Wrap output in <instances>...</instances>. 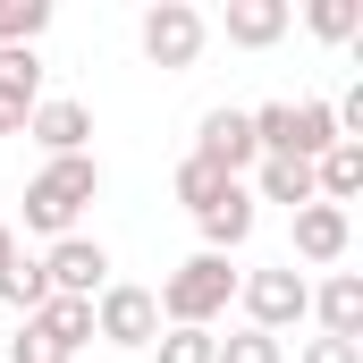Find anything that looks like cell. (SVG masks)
<instances>
[{"mask_svg": "<svg viewBox=\"0 0 363 363\" xmlns=\"http://www.w3.org/2000/svg\"><path fill=\"white\" fill-rule=\"evenodd\" d=\"M237 262L228 254H186L178 271L152 287V304H161V330H211L228 304H237Z\"/></svg>", "mask_w": 363, "mask_h": 363, "instance_id": "cell-1", "label": "cell"}, {"mask_svg": "<svg viewBox=\"0 0 363 363\" xmlns=\"http://www.w3.org/2000/svg\"><path fill=\"white\" fill-rule=\"evenodd\" d=\"M93 194H101V161H93V152L43 161V169L26 178V228H43L51 245H60V237H77V220H85Z\"/></svg>", "mask_w": 363, "mask_h": 363, "instance_id": "cell-2", "label": "cell"}, {"mask_svg": "<svg viewBox=\"0 0 363 363\" xmlns=\"http://www.w3.org/2000/svg\"><path fill=\"white\" fill-rule=\"evenodd\" d=\"M237 304H245V330L279 338V330H296V321L313 313V279L296 271V262H279V271H245V279H237Z\"/></svg>", "mask_w": 363, "mask_h": 363, "instance_id": "cell-3", "label": "cell"}, {"mask_svg": "<svg viewBox=\"0 0 363 363\" xmlns=\"http://www.w3.org/2000/svg\"><path fill=\"white\" fill-rule=\"evenodd\" d=\"M135 43H144V60H152V68H194V60H203V43H211V17H203L194 0H152V9H144V26H135Z\"/></svg>", "mask_w": 363, "mask_h": 363, "instance_id": "cell-4", "label": "cell"}, {"mask_svg": "<svg viewBox=\"0 0 363 363\" xmlns=\"http://www.w3.org/2000/svg\"><path fill=\"white\" fill-rule=\"evenodd\" d=\"M93 338H110V347H152L161 338V304H152V287H135V279H110L101 296H93Z\"/></svg>", "mask_w": 363, "mask_h": 363, "instance_id": "cell-5", "label": "cell"}, {"mask_svg": "<svg viewBox=\"0 0 363 363\" xmlns=\"http://www.w3.org/2000/svg\"><path fill=\"white\" fill-rule=\"evenodd\" d=\"M43 279H51V296L93 304V296L110 287V245H101V237H60V245L43 254Z\"/></svg>", "mask_w": 363, "mask_h": 363, "instance_id": "cell-6", "label": "cell"}, {"mask_svg": "<svg viewBox=\"0 0 363 363\" xmlns=\"http://www.w3.org/2000/svg\"><path fill=\"white\" fill-rule=\"evenodd\" d=\"M194 161H211L220 178H245L262 152H254V118L245 110H203V135H194Z\"/></svg>", "mask_w": 363, "mask_h": 363, "instance_id": "cell-7", "label": "cell"}, {"mask_svg": "<svg viewBox=\"0 0 363 363\" xmlns=\"http://www.w3.org/2000/svg\"><path fill=\"white\" fill-rule=\"evenodd\" d=\"M347 245H355V220H347L338 203H304V211H296V262L330 271V262H347Z\"/></svg>", "mask_w": 363, "mask_h": 363, "instance_id": "cell-8", "label": "cell"}, {"mask_svg": "<svg viewBox=\"0 0 363 363\" xmlns=\"http://www.w3.org/2000/svg\"><path fill=\"white\" fill-rule=\"evenodd\" d=\"M313 321H321V338L363 347V279L355 271H330L321 287H313Z\"/></svg>", "mask_w": 363, "mask_h": 363, "instance_id": "cell-9", "label": "cell"}, {"mask_svg": "<svg viewBox=\"0 0 363 363\" xmlns=\"http://www.w3.org/2000/svg\"><path fill=\"white\" fill-rule=\"evenodd\" d=\"M26 135H34L51 161H68V152H85V144H93V110H85V101H34Z\"/></svg>", "mask_w": 363, "mask_h": 363, "instance_id": "cell-10", "label": "cell"}, {"mask_svg": "<svg viewBox=\"0 0 363 363\" xmlns=\"http://www.w3.org/2000/svg\"><path fill=\"white\" fill-rule=\"evenodd\" d=\"M220 26H228V43H237V51H271L279 34L296 26V9H287V0H228V17H220Z\"/></svg>", "mask_w": 363, "mask_h": 363, "instance_id": "cell-11", "label": "cell"}, {"mask_svg": "<svg viewBox=\"0 0 363 363\" xmlns=\"http://www.w3.org/2000/svg\"><path fill=\"white\" fill-rule=\"evenodd\" d=\"M194 228H203V254H237V245L254 237V194H245V186H228L211 211H194Z\"/></svg>", "mask_w": 363, "mask_h": 363, "instance_id": "cell-12", "label": "cell"}, {"mask_svg": "<svg viewBox=\"0 0 363 363\" xmlns=\"http://www.w3.org/2000/svg\"><path fill=\"white\" fill-rule=\"evenodd\" d=\"M245 194L304 211V203H313V161H254V169H245Z\"/></svg>", "mask_w": 363, "mask_h": 363, "instance_id": "cell-13", "label": "cell"}, {"mask_svg": "<svg viewBox=\"0 0 363 363\" xmlns=\"http://www.w3.org/2000/svg\"><path fill=\"white\" fill-rule=\"evenodd\" d=\"M355 194H363V144H330V152L313 161V203H338V211H347Z\"/></svg>", "mask_w": 363, "mask_h": 363, "instance_id": "cell-14", "label": "cell"}, {"mask_svg": "<svg viewBox=\"0 0 363 363\" xmlns=\"http://www.w3.org/2000/svg\"><path fill=\"white\" fill-rule=\"evenodd\" d=\"M34 330H43V338H51L60 355L77 363V347H85V338H93V304H77V296H51V304L34 313Z\"/></svg>", "mask_w": 363, "mask_h": 363, "instance_id": "cell-15", "label": "cell"}, {"mask_svg": "<svg viewBox=\"0 0 363 363\" xmlns=\"http://www.w3.org/2000/svg\"><path fill=\"white\" fill-rule=\"evenodd\" d=\"M43 304H51V279H43V262H26V254H17V262L0 271V313H26V321H34Z\"/></svg>", "mask_w": 363, "mask_h": 363, "instance_id": "cell-16", "label": "cell"}, {"mask_svg": "<svg viewBox=\"0 0 363 363\" xmlns=\"http://www.w3.org/2000/svg\"><path fill=\"white\" fill-rule=\"evenodd\" d=\"M228 186H245V178H220V169H211V161H194V152L178 161V203H186V211H211Z\"/></svg>", "mask_w": 363, "mask_h": 363, "instance_id": "cell-17", "label": "cell"}, {"mask_svg": "<svg viewBox=\"0 0 363 363\" xmlns=\"http://www.w3.org/2000/svg\"><path fill=\"white\" fill-rule=\"evenodd\" d=\"M0 93L43 101V51H34V43H9V51H0Z\"/></svg>", "mask_w": 363, "mask_h": 363, "instance_id": "cell-18", "label": "cell"}, {"mask_svg": "<svg viewBox=\"0 0 363 363\" xmlns=\"http://www.w3.org/2000/svg\"><path fill=\"white\" fill-rule=\"evenodd\" d=\"M304 26H313L321 43H355V34H363V0H313Z\"/></svg>", "mask_w": 363, "mask_h": 363, "instance_id": "cell-19", "label": "cell"}, {"mask_svg": "<svg viewBox=\"0 0 363 363\" xmlns=\"http://www.w3.org/2000/svg\"><path fill=\"white\" fill-rule=\"evenodd\" d=\"M211 363H287V347L262 338V330H228V338L211 347Z\"/></svg>", "mask_w": 363, "mask_h": 363, "instance_id": "cell-20", "label": "cell"}, {"mask_svg": "<svg viewBox=\"0 0 363 363\" xmlns=\"http://www.w3.org/2000/svg\"><path fill=\"white\" fill-rule=\"evenodd\" d=\"M43 26H51V0H0V51L9 43H34Z\"/></svg>", "mask_w": 363, "mask_h": 363, "instance_id": "cell-21", "label": "cell"}, {"mask_svg": "<svg viewBox=\"0 0 363 363\" xmlns=\"http://www.w3.org/2000/svg\"><path fill=\"white\" fill-rule=\"evenodd\" d=\"M211 347H220L211 330H161L152 338V363H211Z\"/></svg>", "mask_w": 363, "mask_h": 363, "instance_id": "cell-22", "label": "cell"}, {"mask_svg": "<svg viewBox=\"0 0 363 363\" xmlns=\"http://www.w3.org/2000/svg\"><path fill=\"white\" fill-rule=\"evenodd\" d=\"M9 363H68V355H60V347H51L34 321H17V338H9Z\"/></svg>", "mask_w": 363, "mask_h": 363, "instance_id": "cell-23", "label": "cell"}, {"mask_svg": "<svg viewBox=\"0 0 363 363\" xmlns=\"http://www.w3.org/2000/svg\"><path fill=\"white\" fill-rule=\"evenodd\" d=\"M304 363H363V347H347V338H313Z\"/></svg>", "mask_w": 363, "mask_h": 363, "instance_id": "cell-24", "label": "cell"}, {"mask_svg": "<svg viewBox=\"0 0 363 363\" xmlns=\"http://www.w3.org/2000/svg\"><path fill=\"white\" fill-rule=\"evenodd\" d=\"M26 118H34V101H17V93H0V135H26Z\"/></svg>", "mask_w": 363, "mask_h": 363, "instance_id": "cell-25", "label": "cell"}, {"mask_svg": "<svg viewBox=\"0 0 363 363\" xmlns=\"http://www.w3.org/2000/svg\"><path fill=\"white\" fill-rule=\"evenodd\" d=\"M9 262H17V237H9V228H0V271H9Z\"/></svg>", "mask_w": 363, "mask_h": 363, "instance_id": "cell-26", "label": "cell"}]
</instances>
